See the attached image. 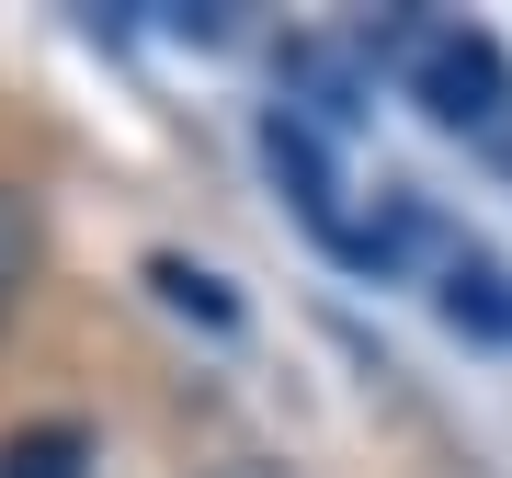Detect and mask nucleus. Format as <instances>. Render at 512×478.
Segmentation results:
<instances>
[{"label":"nucleus","mask_w":512,"mask_h":478,"mask_svg":"<svg viewBox=\"0 0 512 478\" xmlns=\"http://www.w3.org/2000/svg\"><path fill=\"white\" fill-rule=\"evenodd\" d=\"M444 319H456L467 342H512V274L478 262V251H456L444 262Z\"/></svg>","instance_id":"nucleus-2"},{"label":"nucleus","mask_w":512,"mask_h":478,"mask_svg":"<svg viewBox=\"0 0 512 478\" xmlns=\"http://www.w3.org/2000/svg\"><path fill=\"white\" fill-rule=\"evenodd\" d=\"M0 478H92V433H80V422H23V433H0Z\"/></svg>","instance_id":"nucleus-3"},{"label":"nucleus","mask_w":512,"mask_h":478,"mask_svg":"<svg viewBox=\"0 0 512 478\" xmlns=\"http://www.w3.org/2000/svg\"><path fill=\"white\" fill-rule=\"evenodd\" d=\"M23 262H35V205H23L12 183H0V308H12V285H23Z\"/></svg>","instance_id":"nucleus-5"},{"label":"nucleus","mask_w":512,"mask_h":478,"mask_svg":"<svg viewBox=\"0 0 512 478\" xmlns=\"http://www.w3.org/2000/svg\"><path fill=\"white\" fill-rule=\"evenodd\" d=\"M376 57L410 80V103L433 114L444 137H501L512 126V57H501V35H478V23H456V12H387Z\"/></svg>","instance_id":"nucleus-1"},{"label":"nucleus","mask_w":512,"mask_h":478,"mask_svg":"<svg viewBox=\"0 0 512 478\" xmlns=\"http://www.w3.org/2000/svg\"><path fill=\"white\" fill-rule=\"evenodd\" d=\"M217 478H274V467H217Z\"/></svg>","instance_id":"nucleus-6"},{"label":"nucleus","mask_w":512,"mask_h":478,"mask_svg":"<svg viewBox=\"0 0 512 478\" xmlns=\"http://www.w3.org/2000/svg\"><path fill=\"white\" fill-rule=\"evenodd\" d=\"M148 285H160V296H171V308H194V319H217V331H228V319H239V308H228V296H217V274H194V262H171V251H160V262H148Z\"/></svg>","instance_id":"nucleus-4"}]
</instances>
